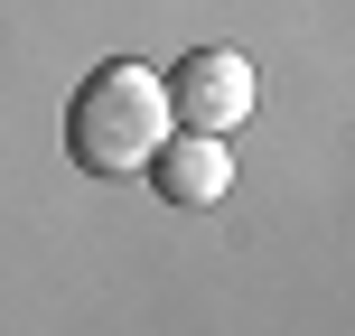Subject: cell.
I'll return each mask as SVG.
<instances>
[{
    "instance_id": "cell-1",
    "label": "cell",
    "mask_w": 355,
    "mask_h": 336,
    "mask_svg": "<svg viewBox=\"0 0 355 336\" xmlns=\"http://www.w3.org/2000/svg\"><path fill=\"white\" fill-rule=\"evenodd\" d=\"M159 141H168V94H159L150 66L112 56V66H94L85 85H75V103H66V150H75V168H94V177H141Z\"/></svg>"
},
{
    "instance_id": "cell-2",
    "label": "cell",
    "mask_w": 355,
    "mask_h": 336,
    "mask_svg": "<svg viewBox=\"0 0 355 336\" xmlns=\"http://www.w3.org/2000/svg\"><path fill=\"white\" fill-rule=\"evenodd\" d=\"M159 94H168V131H206V141H225V131L252 112V56H243V47H187V56L159 75Z\"/></svg>"
},
{
    "instance_id": "cell-3",
    "label": "cell",
    "mask_w": 355,
    "mask_h": 336,
    "mask_svg": "<svg viewBox=\"0 0 355 336\" xmlns=\"http://www.w3.org/2000/svg\"><path fill=\"white\" fill-rule=\"evenodd\" d=\"M141 177L168 196V206H215V196L234 187V159H225V141H206V131H168Z\"/></svg>"
}]
</instances>
